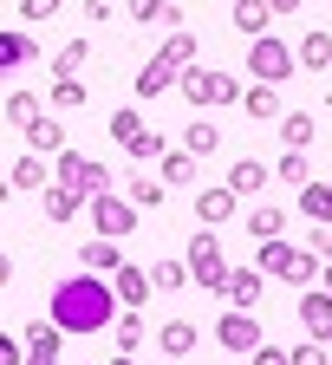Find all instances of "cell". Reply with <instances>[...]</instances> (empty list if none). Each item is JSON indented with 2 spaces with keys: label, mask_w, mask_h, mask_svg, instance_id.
Segmentation results:
<instances>
[{
  "label": "cell",
  "mask_w": 332,
  "mask_h": 365,
  "mask_svg": "<svg viewBox=\"0 0 332 365\" xmlns=\"http://www.w3.org/2000/svg\"><path fill=\"white\" fill-rule=\"evenodd\" d=\"M85 215H91V228H98V235H111V242H124L130 228H137V202H130V196H118V190L85 196Z\"/></svg>",
  "instance_id": "cell-6"
},
{
  "label": "cell",
  "mask_w": 332,
  "mask_h": 365,
  "mask_svg": "<svg viewBox=\"0 0 332 365\" xmlns=\"http://www.w3.org/2000/svg\"><path fill=\"white\" fill-rule=\"evenodd\" d=\"M176 91H182V98L196 105V111H215V105H242V78H228V72H215V66H202V59L176 72Z\"/></svg>",
  "instance_id": "cell-2"
},
{
  "label": "cell",
  "mask_w": 332,
  "mask_h": 365,
  "mask_svg": "<svg viewBox=\"0 0 332 365\" xmlns=\"http://www.w3.org/2000/svg\"><path fill=\"white\" fill-rule=\"evenodd\" d=\"M150 26H170V33H176V26H182V7H176V0H163V7H157V20H150Z\"/></svg>",
  "instance_id": "cell-42"
},
{
  "label": "cell",
  "mask_w": 332,
  "mask_h": 365,
  "mask_svg": "<svg viewBox=\"0 0 332 365\" xmlns=\"http://www.w3.org/2000/svg\"><path fill=\"white\" fill-rule=\"evenodd\" d=\"M85 59H91V46H85V39H66V46H59V59H53V78H72Z\"/></svg>",
  "instance_id": "cell-35"
},
{
  "label": "cell",
  "mask_w": 332,
  "mask_h": 365,
  "mask_svg": "<svg viewBox=\"0 0 332 365\" xmlns=\"http://www.w3.org/2000/svg\"><path fill=\"white\" fill-rule=\"evenodd\" d=\"M163 190H170V182H157V176H130L124 196H130L137 209H163Z\"/></svg>",
  "instance_id": "cell-32"
},
{
  "label": "cell",
  "mask_w": 332,
  "mask_h": 365,
  "mask_svg": "<svg viewBox=\"0 0 332 365\" xmlns=\"http://www.w3.org/2000/svg\"><path fill=\"white\" fill-rule=\"evenodd\" d=\"M39 202H46V215H53V222H72V215L85 209V196L72 190V182H46V190H39Z\"/></svg>",
  "instance_id": "cell-20"
},
{
  "label": "cell",
  "mask_w": 332,
  "mask_h": 365,
  "mask_svg": "<svg viewBox=\"0 0 332 365\" xmlns=\"http://www.w3.org/2000/svg\"><path fill=\"white\" fill-rule=\"evenodd\" d=\"M274 176H280V182H294V190H300V182L313 176V163H306V150H287V157H280V163H274Z\"/></svg>",
  "instance_id": "cell-36"
},
{
  "label": "cell",
  "mask_w": 332,
  "mask_h": 365,
  "mask_svg": "<svg viewBox=\"0 0 332 365\" xmlns=\"http://www.w3.org/2000/svg\"><path fill=\"white\" fill-rule=\"evenodd\" d=\"M111 137H118V150H124L130 163H157V157H163V130H150L137 105L111 111Z\"/></svg>",
  "instance_id": "cell-3"
},
{
  "label": "cell",
  "mask_w": 332,
  "mask_h": 365,
  "mask_svg": "<svg viewBox=\"0 0 332 365\" xmlns=\"http://www.w3.org/2000/svg\"><path fill=\"white\" fill-rule=\"evenodd\" d=\"M280 228H287V209H274V202H261V209H248V235L254 242H274Z\"/></svg>",
  "instance_id": "cell-29"
},
{
  "label": "cell",
  "mask_w": 332,
  "mask_h": 365,
  "mask_svg": "<svg viewBox=\"0 0 332 365\" xmlns=\"http://www.w3.org/2000/svg\"><path fill=\"white\" fill-rule=\"evenodd\" d=\"M111 365H137V352H118V359H111Z\"/></svg>",
  "instance_id": "cell-48"
},
{
  "label": "cell",
  "mask_w": 332,
  "mask_h": 365,
  "mask_svg": "<svg viewBox=\"0 0 332 365\" xmlns=\"http://www.w3.org/2000/svg\"><path fill=\"white\" fill-rule=\"evenodd\" d=\"M300 215L306 222H319V228H332V182H300Z\"/></svg>",
  "instance_id": "cell-18"
},
{
  "label": "cell",
  "mask_w": 332,
  "mask_h": 365,
  "mask_svg": "<svg viewBox=\"0 0 332 365\" xmlns=\"http://www.w3.org/2000/svg\"><path fill=\"white\" fill-rule=\"evenodd\" d=\"M319 287H326V294H332V255H326V261H319Z\"/></svg>",
  "instance_id": "cell-46"
},
{
  "label": "cell",
  "mask_w": 332,
  "mask_h": 365,
  "mask_svg": "<svg viewBox=\"0 0 332 365\" xmlns=\"http://www.w3.org/2000/svg\"><path fill=\"white\" fill-rule=\"evenodd\" d=\"M234 26L254 39V33H267V26H274V7H267V0H234Z\"/></svg>",
  "instance_id": "cell-27"
},
{
  "label": "cell",
  "mask_w": 332,
  "mask_h": 365,
  "mask_svg": "<svg viewBox=\"0 0 332 365\" xmlns=\"http://www.w3.org/2000/svg\"><path fill=\"white\" fill-rule=\"evenodd\" d=\"M39 59V46L26 39V33H0V72H20V66H33Z\"/></svg>",
  "instance_id": "cell-25"
},
{
  "label": "cell",
  "mask_w": 332,
  "mask_h": 365,
  "mask_svg": "<svg viewBox=\"0 0 332 365\" xmlns=\"http://www.w3.org/2000/svg\"><path fill=\"white\" fill-rule=\"evenodd\" d=\"M111 294H118V307H144L157 287H150V267H137V261H124L118 274H111Z\"/></svg>",
  "instance_id": "cell-12"
},
{
  "label": "cell",
  "mask_w": 332,
  "mask_h": 365,
  "mask_svg": "<svg viewBox=\"0 0 332 365\" xmlns=\"http://www.w3.org/2000/svg\"><path fill=\"white\" fill-rule=\"evenodd\" d=\"M157 170H163V182H196V157H189V150H163Z\"/></svg>",
  "instance_id": "cell-31"
},
{
  "label": "cell",
  "mask_w": 332,
  "mask_h": 365,
  "mask_svg": "<svg viewBox=\"0 0 332 365\" xmlns=\"http://www.w3.org/2000/svg\"><path fill=\"white\" fill-rule=\"evenodd\" d=\"M26 150H39V157H59V150H66V124H59L53 111H39V118L26 124Z\"/></svg>",
  "instance_id": "cell-14"
},
{
  "label": "cell",
  "mask_w": 332,
  "mask_h": 365,
  "mask_svg": "<svg viewBox=\"0 0 332 365\" xmlns=\"http://www.w3.org/2000/svg\"><path fill=\"white\" fill-rule=\"evenodd\" d=\"M111 319H118L111 274H91V267H78V274H66V281L53 287V327H59L66 339H91V333H105Z\"/></svg>",
  "instance_id": "cell-1"
},
{
  "label": "cell",
  "mask_w": 332,
  "mask_h": 365,
  "mask_svg": "<svg viewBox=\"0 0 332 365\" xmlns=\"http://www.w3.org/2000/svg\"><path fill=\"white\" fill-rule=\"evenodd\" d=\"M53 182H72V190H78V196H98V190H111V182H118V176H111L105 163H91V157H78V150L66 144V150L53 157Z\"/></svg>",
  "instance_id": "cell-7"
},
{
  "label": "cell",
  "mask_w": 332,
  "mask_h": 365,
  "mask_svg": "<svg viewBox=\"0 0 332 365\" xmlns=\"http://www.w3.org/2000/svg\"><path fill=\"white\" fill-rule=\"evenodd\" d=\"M7 182H14V190H46V182H53V170H46V157H39V150H26V157L7 170Z\"/></svg>",
  "instance_id": "cell-24"
},
{
  "label": "cell",
  "mask_w": 332,
  "mask_h": 365,
  "mask_svg": "<svg viewBox=\"0 0 332 365\" xmlns=\"http://www.w3.org/2000/svg\"><path fill=\"white\" fill-rule=\"evenodd\" d=\"M78 267H91V274H118V267H124V248H118L111 235H91V242L78 248Z\"/></svg>",
  "instance_id": "cell-15"
},
{
  "label": "cell",
  "mask_w": 332,
  "mask_h": 365,
  "mask_svg": "<svg viewBox=\"0 0 332 365\" xmlns=\"http://www.w3.org/2000/svg\"><path fill=\"white\" fill-rule=\"evenodd\" d=\"M163 59H170L176 72H182V66H196V33H182V26H176V33L163 39Z\"/></svg>",
  "instance_id": "cell-33"
},
{
  "label": "cell",
  "mask_w": 332,
  "mask_h": 365,
  "mask_svg": "<svg viewBox=\"0 0 332 365\" xmlns=\"http://www.w3.org/2000/svg\"><path fill=\"white\" fill-rule=\"evenodd\" d=\"M287 365H332V352H326V339H300L287 352Z\"/></svg>",
  "instance_id": "cell-38"
},
{
  "label": "cell",
  "mask_w": 332,
  "mask_h": 365,
  "mask_svg": "<svg viewBox=\"0 0 332 365\" xmlns=\"http://www.w3.org/2000/svg\"><path fill=\"white\" fill-rule=\"evenodd\" d=\"M300 327H306V339H332V294L326 287L300 294Z\"/></svg>",
  "instance_id": "cell-11"
},
{
  "label": "cell",
  "mask_w": 332,
  "mask_h": 365,
  "mask_svg": "<svg viewBox=\"0 0 332 365\" xmlns=\"http://www.w3.org/2000/svg\"><path fill=\"white\" fill-rule=\"evenodd\" d=\"M111 339H118V352H137L150 339V327L137 319V307H118V319H111Z\"/></svg>",
  "instance_id": "cell-23"
},
{
  "label": "cell",
  "mask_w": 332,
  "mask_h": 365,
  "mask_svg": "<svg viewBox=\"0 0 332 365\" xmlns=\"http://www.w3.org/2000/svg\"><path fill=\"white\" fill-rule=\"evenodd\" d=\"M294 46L287 39H274V33H254L248 39V78H261V85H280V78H294Z\"/></svg>",
  "instance_id": "cell-4"
},
{
  "label": "cell",
  "mask_w": 332,
  "mask_h": 365,
  "mask_svg": "<svg viewBox=\"0 0 332 365\" xmlns=\"http://www.w3.org/2000/svg\"><path fill=\"white\" fill-rule=\"evenodd\" d=\"M170 365H182V359H170Z\"/></svg>",
  "instance_id": "cell-50"
},
{
  "label": "cell",
  "mask_w": 332,
  "mask_h": 365,
  "mask_svg": "<svg viewBox=\"0 0 332 365\" xmlns=\"http://www.w3.org/2000/svg\"><path fill=\"white\" fill-rule=\"evenodd\" d=\"M294 59H300L306 72H326V66H332V33H326V26H313V33L294 46Z\"/></svg>",
  "instance_id": "cell-22"
},
{
  "label": "cell",
  "mask_w": 332,
  "mask_h": 365,
  "mask_svg": "<svg viewBox=\"0 0 332 365\" xmlns=\"http://www.w3.org/2000/svg\"><path fill=\"white\" fill-rule=\"evenodd\" d=\"M267 7H274V20H280V14H300V0H267Z\"/></svg>",
  "instance_id": "cell-45"
},
{
  "label": "cell",
  "mask_w": 332,
  "mask_h": 365,
  "mask_svg": "<svg viewBox=\"0 0 332 365\" xmlns=\"http://www.w3.org/2000/svg\"><path fill=\"white\" fill-rule=\"evenodd\" d=\"M182 267H189V281H196V287H222L228 281V255H222V235H209V228H202V235H189V255H182Z\"/></svg>",
  "instance_id": "cell-5"
},
{
  "label": "cell",
  "mask_w": 332,
  "mask_h": 365,
  "mask_svg": "<svg viewBox=\"0 0 332 365\" xmlns=\"http://www.w3.org/2000/svg\"><path fill=\"white\" fill-rule=\"evenodd\" d=\"M85 105V85L78 78H53V111H78Z\"/></svg>",
  "instance_id": "cell-37"
},
{
  "label": "cell",
  "mask_w": 332,
  "mask_h": 365,
  "mask_svg": "<svg viewBox=\"0 0 332 365\" xmlns=\"http://www.w3.org/2000/svg\"><path fill=\"white\" fill-rule=\"evenodd\" d=\"M176 85V66L157 53V59H144V72H137V98H163V91Z\"/></svg>",
  "instance_id": "cell-21"
},
{
  "label": "cell",
  "mask_w": 332,
  "mask_h": 365,
  "mask_svg": "<svg viewBox=\"0 0 332 365\" xmlns=\"http://www.w3.org/2000/svg\"><path fill=\"white\" fill-rule=\"evenodd\" d=\"M66 0H20V20H53Z\"/></svg>",
  "instance_id": "cell-39"
},
{
  "label": "cell",
  "mask_w": 332,
  "mask_h": 365,
  "mask_svg": "<svg viewBox=\"0 0 332 365\" xmlns=\"http://www.w3.org/2000/svg\"><path fill=\"white\" fill-rule=\"evenodd\" d=\"M242 111H248L254 124H274V118H280V91H274V85H261V78H254V85H242Z\"/></svg>",
  "instance_id": "cell-17"
},
{
  "label": "cell",
  "mask_w": 332,
  "mask_h": 365,
  "mask_svg": "<svg viewBox=\"0 0 332 365\" xmlns=\"http://www.w3.org/2000/svg\"><path fill=\"white\" fill-rule=\"evenodd\" d=\"M39 111H46V105L33 98V91H7V98H0V118H7V124H20V130H26Z\"/></svg>",
  "instance_id": "cell-30"
},
{
  "label": "cell",
  "mask_w": 332,
  "mask_h": 365,
  "mask_svg": "<svg viewBox=\"0 0 332 365\" xmlns=\"http://www.w3.org/2000/svg\"><path fill=\"white\" fill-rule=\"evenodd\" d=\"M248 365H287V352H280V346H267V339H261V346L248 352Z\"/></svg>",
  "instance_id": "cell-41"
},
{
  "label": "cell",
  "mask_w": 332,
  "mask_h": 365,
  "mask_svg": "<svg viewBox=\"0 0 332 365\" xmlns=\"http://www.w3.org/2000/svg\"><path fill=\"white\" fill-rule=\"evenodd\" d=\"M7 196H14V182H0V202H7Z\"/></svg>",
  "instance_id": "cell-49"
},
{
  "label": "cell",
  "mask_w": 332,
  "mask_h": 365,
  "mask_svg": "<svg viewBox=\"0 0 332 365\" xmlns=\"http://www.w3.org/2000/svg\"><path fill=\"white\" fill-rule=\"evenodd\" d=\"M215 294H222L228 307H242V313H254V307H261V294H267V287H261V267H228V281H222Z\"/></svg>",
  "instance_id": "cell-9"
},
{
  "label": "cell",
  "mask_w": 332,
  "mask_h": 365,
  "mask_svg": "<svg viewBox=\"0 0 332 365\" xmlns=\"http://www.w3.org/2000/svg\"><path fill=\"white\" fill-rule=\"evenodd\" d=\"M157 346H163V359H189L202 346V333L189 327V319H170V327H157Z\"/></svg>",
  "instance_id": "cell-16"
},
{
  "label": "cell",
  "mask_w": 332,
  "mask_h": 365,
  "mask_svg": "<svg viewBox=\"0 0 332 365\" xmlns=\"http://www.w3.org/2000/svg\"><path fill=\"white\" fill-rule=\"evenodd\" d=\"M267 176H274L267 163L242 157V163H228V190H234V196H261V190H267Z\"/></svg>",
  "instance_id": "cell-19"
},
{
  "label": "cell",
  "mask_w": 332,
  "mask_h": 365,
  "mask_svg": "<svg viewBox=\"0 0 332 365\" xmlns=\"http://www.w3.org/2000/svg\"><path fill=\"white\" fill-rule=\"evenodd\" d=\"M157 7H163V0H130V20H137V26H150V20H157Z\"/></svg>",
  "instance_id": "cell-43"
},
{
  "label": "cell",
  "mask_w": 332,
  "mask_h": 365,
  "mask_svg": "<svg viewBox=\"0 0 332 365\" xmlns=\"http://www.w3.org/2000/svg\"><path fill=\"white\" fill-rule=\"evenodd\" d=\"M85 20H91V26H105V20H111V0H85Z\"/></svg>",
  "instance_id": "cell-44"
},
{
  "label": "cell",
  "mask_w": 332,
  "mask_h": 365,
  "mask_svg": "<svg viewBox=\"0 0 332 365\" xmlns=\"http://www.w3.org/2000/svg\"><path fill=\"white\" fill-rule=\"evenodd\" d=\"M215 339H222L228 352H242V359H248V352H254V346H261L267 333H261V319H254V313L228 307V313H222V327H215Z\"/></svg>",
  "instance_id": "cell-8"
},
{
  "label": "cell",
  "mask_w": 332,
  "mask_h": 365,
  "mask_svg": "<svg viewBox=\"0 0 332 365\" xmlns=\"http://www.w3.org/2000/svg\"><path fill=\"white\" fill-rule=\"evenodd\" d=\"M0 365H26V339H7V333H0Z\"/></svg>",
  "instance_id": "cell-40"
},
{
  "label": "cell",
  "mask_w": 332,
  "mask_h": 365,
  "mask_svg": "<svg viewBox=\"0 0 332 365\" xmlns=\"http://www.w3.org/2000/svg\"><path fill=\"white\" fill-rule=\"evenodd\" d=\"M59 346H66V333L53 319H33L26 327V365H59Z\"/></svg>",
  "instance_id": "cell-13"
},
{
  "label": "cell",
  "mask_w": 332,
  "mask_h": 365,
  "mask_svg": "<svg viewBox=\"0 0 332 365\" xmlns=\"http://www.w3.org/2000/svg\"><path fill=\"white\" fill-rule=\"evenodd\" d=\"M182 150H189V157H215V150H222L215 118H196V124H189V130H182Z\"/></svg>",
  "instance_id": "cell-26"
},
{
  "label": "cell",
  "mask_w": 332,
  "mask_h": 365,
  "mask_svg": "<svg viewBox=\"0 0 332 365\" xmlns=\"http://www.w3.org/2000/svg\"><path fill=\"white\" fill-rule=\"evenodd\" d=\"M274 124H280V137H287V150H306L313 144V111H280Z\"/></svg>",
  "instance_id": "cell-28"
},
{
  "label": "cell",
  "mask_w": 332,
  "mask_h": 365,
  "mask_svg": "<svg viewBox=\"0 0 332 365\" xmlns=\"http://www.w3.org/2000/svg\"><path fill=\"white\" fill-rule=\"evenodd\" d=\"M150 287H157V294L189 287V267H182V261H157V267H150Z\"/></svg>",
  "instance_id": "cell-34"
},
{
  "label": "cell",
  "mask_w": 332,
  "mask_h": 365,
  "mask_svg": "<svg viewBox=\"0 0 332 365\" xmlns=\"http://www.w3.org/2000/svg\"><path fill=\"white\" fill-rule=\"evenodd\" d=\"M7 281H14V261H7V255H0V287H7Z\"/></svg>",
  "instance_id": "cell-47"
},
{
  "label": "cell",
  "mask_w": 332,
  "mask_h": 365,
  "mask_svg": "<svg viewBox=\"0 0 332 365\" xmlns=\"http://www.w3.org/2000/svg\"><path fill=\"white\" fill-rule=\"evenodd\" d=\"M234 202H242V196H234L228 182H202V190H196V222H202V228H222V222L234 215Z\"/></svg>",
  "instance_id": "cell-10"
}]
</instances>
